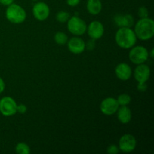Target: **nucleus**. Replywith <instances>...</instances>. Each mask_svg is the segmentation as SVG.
<instances>
[{"mask_svg": "<svg viewBox=\"0 0 154 154\" xmlns=\"http://www.w3.org/2000/svg\"><path fill=\"white\" fill-rule=\"evenodd\" d=\"M134 32L137 38L141 41L151 39L154 35V21L151 18H140L136 23Z\"/></svg>", "mask_w": 154, "mask_h": 154, "instance_id": "f03ea898", "label": "nucleus"}, {"mask_svg": "<svg viewBox=\"0 0 154 154\" xmlns=\"http://www.w3.org/2000/svg\"><path fill=\"white\" fill-rule=\"evenodd\" d=\"M150 76V69L147 65H137V67L134 70V78L138 83L147 82Z\"/></svg>", "mask_w": 154, "mask_h": 154, "instance_id": "9b49d317", "label": "nucleus"}, {"mask_svg": "<svg viewBox=\"0 0 154 154\" xmlns=\"http://www.w3.org/2000/svg\"><path fill=\"white\" fill-rule=\"evenodd\" d=\"M120 151V149L115 144H111V145L108 146L107 148V153L108 154H117Z\"/></svg>", "mask_w": 154, "mask_h": 154, "instance_id": "4be33fe9", "label": "nucleus"}, {"mask_svg": "<svg viewBox=\"0 0 154 154\" xmlns=\"http://www.w3.org/2000/svg\"><path fill=\"white\" fill-rule=\"evenodd\" d=\"M114 23L118 27H131L134 25V17L131 14H117L114 18Z\"/></svg>", "mask_w": 154, "mask_h": 154, "instance_id": "4468645a", "label": "nucleus"}, {"mask_svg": "<svg viewBox=\"0 0 154 154\" xmlns=\"http://www.w3.org/2000/svg\"><path fill=\"white\" fill-rule=\"evenodd\" d=\"M131 96L126 93H122L117 97V101L118 102L120 106H125L130 104L131 102Z\"/></svg>", "mask_w": 154, "mask_h": 154, "instance_id": "6ab92c4d", "label": "nucleus"}, {"mask_svg": "<svg viewBox=\"0 0 154 154\" xmlns=\"http://www.w3.org/2000/svg\"><path fill=\"white\" fill-rule=\"evenodd\" d=\"M16 101L10 96H5L0 99V113L5 117H11L17 113Z\"/></svg>", "mask_w": 154, "mask_h": 154, "instance_id": "423d86ee", "label": "nucleus"}, {"mask_svg": "<svg viewBox=\"0 0 154 154\" xmlns=\"http://www.w3.org/2000/svg\"><path fill=\"white\" fill-rule=\"evenodd\" d=\"M138 14L140 18L148 17L149 16L148 10H147V8L144 7V6H141V7H140L139 9H138Z\"/></svg>", "mask_w": 154, "mask_h": 154, "instance_id": "412c9836", "label": "nucleus"}, {"mask_svg": "<svg viewBox=\"0 0 154 154\" xmlns=\"http://www.w3.org/2000/svg\"><path fill=\"white\" fill-rule=\"evenodd\" d=\"M149 57H150L151 59H153V57H154V49L153 48H152L151 51L149 52Z\"/></svg>", "mask_w": 154, "mask_h": 154, "instance_id": "c85d7f7f", "label": "nucleus"}, {"mask_svg": "<svg viewBox=\"0 0 154 154\" xmlns=\"http://www.w3.org/2000/svg\"><path fill=\"white\" fill-rule=\"evenodd\" d=\"M32 14L38 21H44L48 18L50 15V8L44 2H38L32 7Z\"/></svg>", "mask_w": 154, "mask_h": 154, "instance_id": "1a4fd4ad", "label": "nucleus"}, {"mask_svg": "<svg viewBox=\"0 0 154 154\" xmlns=\"http://www.w3.org/2000/svg\"><path fill=\"white\" fill-rule=\"evenodd\" d=\"M137 39L134 30L129 27H120L115 35L116 43L123 49H130L135 46Z\"/></svg>", "mask_w": 154, "mask_h": 154, "instance_id": "f257e3e1", "label": "nucleus"}, {"mask_svg": "<svg viewBox=\"0 0 154 154\" xmlns=\"http://www.w3.org/2000/svg\"><path fill=\"white\" fill-rule=\"evenodd\" d=\"M67 28L69 32L76 36H81L87 32V25L85 21L78 16L70 17L67 21Z\"/></svg>", "mask_w": 154, "mask_h": 154, "instance_id": "20e7f679", "label": "nucleus"}, {"mask_svg": "<svg viewBox=\"0 0 154 154\" xmlns=\"http://www.w3.org/2000/svg\"><path fill=\"white\" fill-rule=\"evenodd\" d=\"M7 7L5 17L9 22L14 24H20L25 21L26 18V12L22 6L12 3Z\"/></svg>", "mask_w": 154, "mask_h": 154, "instance_id": "7ed1b4c3", "label": "nucleus"}, {"mask_svg": "<svg viewBox=\"0 0 154 154\" xmlns=\"http://www.w3.org/2000/svg\"><path fill=\"white\" fill-rule=\"evenodd\" d=\"M14 3V0H0V4L4 6H8Z\"/></svg>", "mask_w": 154, "mask_h": 154, "instance_id": "bb28decb", "label": "nucleus"}, {"mask_svg": "<svg viewBox=\"0 0 154 154\" xmlns=\"http://www.w3.org/2000/svg\"><path fill=\"white\" fill-rule=\"evenodd\" d=\"M132 68L126 63H119L115 68V75L120 81H128L132 77Z\"/></svg>", "mask_w": 154, "mask_h": 154, "instance_id": "ddd939ff", "label": "nucleus"}, {"mask_svg": "<svg viewBox=\"0 0 154 154\" xmlns=\"http://www.w3.org/2000/svg\"><path fill=\"white\" fill-rule=\"evenodd\" d=\"M69 18H70V14L67 11H60L56 15L57 20L59 23H66L69 20Z\"/></svg>", "mask_w": 154, "mask_h": 154, "instance_id": "aec40b11", "label": "nucleus"}, {"mask_svg": "<svg viewBox=\"0 0 154 154\" xmlns=\"http://www.w3.org/2000/svg\"><path fill=\"white\" fill-rule=\"evenodd\" d=\"M117 119L123 124H127L132 120V111L127 106H120L117 111Z\"/></svg>", "mask_w": 154, "mask_h": 154, "instance_id": "2eb2a0df", "label": "nucleus"}, {"mask_svg": "<svg viewBox=\"0 0 154 154\" xmlns=\"http://www.w3.org/2000/svg\"><path fill=\"white\" fill-rule=\"evenodd\" d=\"M26 105H24V104H20V105H17V113H19V114H26Z\"/></svg>", "mask_w": 154, "mask_h": 154, "instance_id": "5701e85b", "label": "nucleus"}, {"mask_svg": "<svg viewBox=\"0 0 154 154\" xmlns=\"http://www.w3.org/2000/svg\"><path fill=\"white\" fill-rule=\"evenodd\" d=\"M102 9V4L100 0H87V10L90 14L97 15Z\"/></svg>", "mask_w": 154, "mask_h": 154, "instance_id": "dca6fc26", "label": "nucleus"}, {"mask_svg": "<svg viewBox=\"0 0 154 154\" xmlns=\"http://www.w3.org/2000/svg\"><path fill=\"white\" fill-rule=\"evenodd\" d=\"M137 89H138V91H140V92H145L147 89V84H146V82L138 83V85H137Z\"/></svg>", "mask_w": 154, "mask_h": 154, "instance_id": "b1692460", "label": "nucleus"}, {"mask_svg": "<svg viewBox=\"0 0 154 154\" xmlns=\"http://www.w3.org/2000/svg\"><path fill=\"white\" fill-rule=\"evenodd\" d=\"M66 2L70 7H76L81 2V0H66Z\"/></svg>", "mask_w": 154, "mask_h": 154, "instance_id": "393cba45", "label": "nucleus"}, {"mask_svg": "<svg viewBox=\"0 0 154 154\" xmlns=\"http://www.w3.org/2000/svg\"><path fill=\"white\" fill-rule=\"evenodd\" d=\"M32 1H33V2H36V1H38V0H32Z\"/></svg>", "mask_w": 154, "mask_h": 154, "instance_id": "c756f323", "label": "nucleus"}, {"mask_svg": "<svg viewBox=\"0 0 154 154\" xmlns=\"http://www.w3.org/2000/svg\"><path fill=\"white\" fill-rule=\"evenodd\" d=\"M119 105L117 99L113 97L105 98L102 101L100 104V111L103 114L107 116H111L116 114L118 110Z\"/></svg>", "mask_w": 154, "mask_h": 154, "instance_id": "6e6552de", "label": "nucleus"}, {"mask_svg": "<svg viewBox=\"0 0 154 154\" xmlns=\"http://www.w3.org/2000/svg\"><path fill=\"white\" fill-rule=\"evenodd\" d=\"M15 151L18 154H29L31 153L29 146L23 142H20L17 144Z\"/></svg>", "mask_w": 154, "mask_h": 154, "instance_id": "a211bd4d", "label": "nucleus"}, {"mask_svg": "<svg viewBox=\"0 0 154 154\" xmlns=\"http://www.w3.org/2000/svg\"><path fill=\"white\" fill-rule=\"evenodd\" d=\"M137 146V141L135 136L131 134H125L119 140V149L123 153H131Z\"/></svg>", "mask_w": 154, "mask_h": 154, "instance_id": "0eeeda50", "label": "nucleus"}, {"mask_svg": "<svg viewBox=\"0 0 154 154\" xmlns=\"http://www.w3.org/2000/svg\"><path fill=\"white\" fill-rule=\"evenodd\" d=\"M68 40H69V38H68L67 35L63 32H58L54 35V41L59 45H66L67 44Z\"/></svg>", "mask_w": 154, "mask_h": 154, "instance_id": "f3484780", "label": "nucleus"}, {"mask_svg": "<svg viewBox=\"0 0 154 154\" xmlns=\"http://www.w3.org/2000/svg\"><path fill=\"white\" fill-rule=\"evenodd\" d=\"M149 57V52L144 47L138 45L134 46L131 48L129 53V60L133 64L139 65L144 63Z\"/></svg>", "mask_w": 154, "mask_h": 154, "instance_id": "39448f33", "label": "nucleus"}, {"mask_svg": "<svg viewBox=\"0 0 154 154\" xmlns=\"http://www.w3.org/2000/svg\"><path fill=\"white\" fill-rule=\"evenodd\" d=\"M95 48V40L93 39H90L87 44H86V48H87L90 51H92V50L94 49Z\"/></svg>", "mask_w": 154, "mask_h": 154, "instance_id": "a878e982", "label": "nucleus"}, {"mask_svg": "<svg viewBox=\"0 0 154 154\" xmlns=\"http://www.w3.org/2000/svg\"><path fill=\"white\" fill-rule=\"evenodd\" d=\"M67 47L69 51L74 54H81L85 51L86 43L82 38L73 37L68 40Z\"/></svg>", "mask_w": 154, "mask_h": 154, "instance_id": "f8f14e48", "label": "nucleus"}, {"mask_svg": "<svg viewBox=\"0 0 154 154\" xmlns=\"http://www.w3.org/2000/svg\"><path fill=\"white\" fill-rule=\"evenodd\" d=\"M5 89V84L4 82V80L0 77V94L4 92Z\"/></svg>", "mask_w": 154, "mask_h": 154, "instance_id": "cd10ccee", "label": "nucleus"}, {"mask_svg": "<svg viewBox=\"0 0 154 154\" xmlns=\"http://www.w3.org/2000/svg\"><path fill=\"white\" fill-rule=\"evenodd\" d=\"M87 32L90 38L93 40H98L103 36L105 32L104 26L100 21H92L87 28Z\"/></svg>", "mask_w": 154, "mask_h": 154, "instance_id": "9d476101", "label": "nucleus"}]
</instances>
